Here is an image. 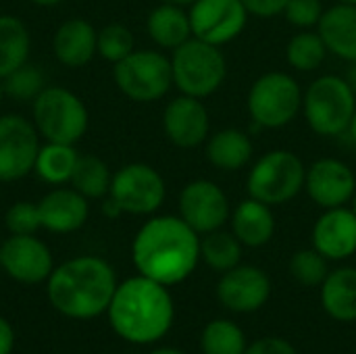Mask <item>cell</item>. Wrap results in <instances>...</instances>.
<instances>
[{
    "label": "cell",
    "mask_w": 356,
    "mask_h": 354,
    "mask_svg": "<svg viewBox=\"0 0 356 354\" xmlns=\"http://www.w3.org/2000/svg\"><path fill=\"white\" fill-rule=\"evenodd\" d=\"M131 259L140 275L163 286H175L196 269L200 240L181 217H154L136 234Z\"/></svg>",
    "instance_id": "6da1fadb"
},
{
    "label": "cell",
    "mask_w": 356,
    "mask_h": 354,
    "mask_svg": "<svg viewBox=\"0 0 356 354\" xmlns=\"http://www.w3.org/2000/svg\"><path fill=\"white\" fill-rule=\"evenodd\" d=\"M117 290L113 267L100 257H75L52 269L48 300L65 317L88 321L108 311Z\"/></svg>",
    "instance_id": "7a4b0ae2"
},
{
    "label": "cell",
    "mask_w": 356,
    "mask_h": 354,
    "mask_svg": "<svg viewBox=\"0 0 356 354\" xmlns=\"http://www.w3.org/2000/svg\"><path fill=\"white\" fill-rule=\"evenodd\" d=\"M106 313L117 336L134 344H150L169 332L173 300L167 286L138 275L117 286Z\"/></svg>",
    "instance_id": "3957f363"
},
{
    "label": "cell",
    "mask_w": 356,
    "mask_h": 354,
    "mask_svg": "<svg viewBox=\"0 0 356 354\" xmlns=\"http://www.w3.org/2000/svg\"><path fill=\"white\" fill-rule=\"evenodd\" d=\"M171 69L177 90L194 98H207L217 92L227 73L219 46L202 42L194 35L173 50Z\"/></svg>",
    "instance_id": "277c9868"
},
{
    "label": "cell",
    "mask_w": 356,
    "mask_h": 354,
    "mask_svg": "<svg viewBox=\"0 0 356 354\" xmlns=\"http://www.w3.org/2000/svg\"><path fill=\"white\" fill-rule=\"evenodd\" d=\"M305 117L319 136H340L348 131L356 111V94L348 79L323 75L315 79L302 96Z\"/></svg>",
    "instance_id": "5b68a950"
},
{
    "label": "cell",
    "mask_w": 356,
    "mask_h": 354,
    "mask_svg": "<svg viewBox=\"0 0 356 354\" xmlns=\"http://www.w3.org/2000/svg\"><path fill=\"white\" fill-rule=\"evenodd\" d=\"M33 104V125L48 142L75 144L88 129V108L73 92L46 86Z\"/></svg>",
    "instance_id": "8992f818"
},
{
    "label": "cell",
    "mask_w": 356,
    "mask_h": 354,
    "mask_svg": "<svg viewBox=\"0 0 356 354\" xmlns=\"http://www.w3.org/2000/svg\"><path fill=\"white\" fill-rule=\"evenodd\" d=\"M307 179L302 161L290 150H271L263 154L248 173V194L269 207L292 200Z\"/></svg>",
    "instance_id": "52a82bcc"
},
{
    "label": "cell",
    "mask_w": 356,
    "mask_h": 354,
    "mask_svg": "<svg viewBox=\"0 0 356 354\" xmlns=\"http://www.w3.org/2000/svg\"><path fill=\"white\" fill-rule=\"evenodd\" d=\"M117 88L136 102H154L173 86L171 58L156 50H134L115 65Z\"/></svg>",
    "instance_id": "ba28073f"
},
{
    "label": "cell",
    "mask_w": 356,
    "mask_h": 354,
    "mask_svg": "<svg viewBox=\"0 0 356 354\" xmlns=\"http://www.w3.org/2000/svg\"><path fill=\"white\" fill-rule=\"evenodd\" d=\"M302 104V92L294 77L282 71L261 75L248 92L250 119L267 129L288 125Z\"/></svg>",
    "instance_id": "9c48e42d"
},
{
    "label": "cell",
    "mask_w": 356,
    "mask_h": 354,
    "mask_svg": "<svg viewBox=\"0 0 356 354\" xmlns=\"http://www.w3.org/2000/svg\"><path fill=\"white\" fill-rule=\"evenodd\" d=\"M165 179L146 163H131L121 167L113 179L108 196L119 204L123 213L150 215L161 209L165 200Z\"/></svg>",
    "instance_id": "30bf717a"
},
{
    "label": "cell",
    "mask_w": 356,
    "mask_h": 354,
    "mask_svg": "<svg viewBox=\"0 0 356 354\" xmlns=\"http://www.w3.org/2000/svg\"><path fill=\"white\" fill-rule=\"evenodd\" d=\"M248 21L242 0H196L190 6L192 35L213 46L236 40Z\"/></svg>",
    "instance_id": "8fae6325"
},
{
    "label": "cell",
    "mask_w": 356,
    "mask_h": 354,
    "mask_svg": "<svg viewBox=\"0 0 356 354\" xmlns=\"http://www.w3.org/2000/svg\"><path fill=\"white\" fill-rule=\"evenodd\" d=\"M38 129L21 115L0 117V182L25 177L38 156Z\"/></svg>",
    "instance_id": "7c38bea8"
},
{
    "label": "cell",
    "mask_w": 356,
    "mask_h": 354,
    "mask_svg": "<svg viewBox=\"0 0 356 354\" xmlns=\"http://www.w3.org/2000/svg\"><path fill=\"white\" fill-rule=\"evenodd\" d=\"M179 217L196 234H211L221 230L229 217L227 196L215 182H190L179 194Z\"/></svg>",
    "instance_id": "4fadbf2b"
},
{
    "label": "cell",
    "mask_w": 356,
    "mask_h": 354,
    "mask_svg": "<svg viewBox=\"0 0 356 354\" xmlns=\"http://www.w3.org/2000/svg\"><path fill=\"white\" fill-rule=\"evenodd\" d=\"M0 267L4 273L27 286L48 282L52 273V255L35 236H13L0 246Z\"/></svg>",
    "instance_id": "5bb4252c"
},
{
    "label": "cell",
    "mask_w": 356,
    "mask_h": 354,
    "mask_svg": "<svg viewBox=\"0 0 356 354\" xmlns=\"http://www.w3.org/2000/svg\"><path fill=\"white\" fill-rule=\"evenodd\" d=\"M305 188L315 204L336 209L355 198L356 177L346 163L338 159H319L309 167Z\"/></svg>",
    "instance_id": "9a60e30c"
},
{
    "label": "cell",
    "mask_w": 356,
    "mask_h": 354,
    "mask_svg": "<svg viewBox=\"0 0 356 354\" xmlns=\"http://www.w3.org/2000/svg\"><path fill=\"white\" fill-rule=\"evenodd\" d=\"M271 294V282L263 269L238 265L217 284V296L223 307L236 313H252L261 309Z\"/></svg>",
    "instance_id": "2e32d148"
},
{
    "label": "cell",
    "mask_w": 356,
    "mask_h": 354,
    "mask_svg": "<svg viewBox=\"0 0 356 354\" xmlns=\"http://www.w3.org/2000/svg\"><path fill=\"white\" fill-rule=\"evenodd\" d=\"M167 138L179 148H196L209 136V111L194 96L173 98L163 113Z\"/></svg>",
    "instance_id": "e0dca14e"
},
{
    "label": "cell",
    "mask_w": 356,
    "mask_h": 354,
    "mask_svg": "<svg viewBox=\"0 0 356 354\" xmlns=\"http://www.w3.org/2000/svg\"><path fill=\"white\" fill-rule=\"evenodd\" d=\"M313 244L325 259H348L356 252V213L344 207L327 209L313 227Z\"/></svg>",
    "instance_id": "ac0fdd59"
},
{
    "label": "cell",
    "mask_w": 356,
    "mask_h": 354,
    "mask_svg": "<svg viewBox=\"0 0 356 354\" xmlns=\"http://www.w3.org/2000/svg\"><path fill=\"white\" fill-rule=\"evenodd\" d=\"M38 209L42 227L52 234H73L79 227H83L90 215L88 198L73 188H56L48 192L38 202Z\"/></svg>",
    "instance_id": "d6986e66"
},
{
    "label": "cell",
    "mask_w": 356,
    "mask_h": 354,
    "mask_svg": "<svg viewBox=\"0 0 356 354\" xmlns=\"http://www.w3.org/2000/svg\"><path fill=\"white\" fill-rule=\"evenodd\" d=\"M52 48L65 67H83L98 52V33L86 19H69L56 29Z\"/></svg>",
    "instance_id": "ffe728a7"
},
{
    "label": "cell",
    "mask_w": 356,
    "mask_h": 354,
    "mask_svg": "<svg viewBox=\"0 0 356 354\" xmlns=\"http://www.w3.org/2000/svg\"><path fill=\"white\" fill-rule=\"evenodd\" d=\"M319 35L327 48L336 56L344 61H356V4H336L323 10L319 23Z\"/></svg>",
    "instance_id": "44dd1931"
},
{
    "label": "cell",
    "mask_w": 356,
    "mask_h": 354,
    "mask_svg": "<svg viewBox=\"0 0 356 354\" xmlns=\"http://www.w3.org/2000/svg\"><path fill=\"white\" fill-rule=\"evenodd\" d=\"M232 230L234 236L246 246L254 248L267 244L275 232V217L271 213V207L257 198L240 202L232 215Z\"/></svg>",
    "instance_id": "7402d4cb"
},
{
    "label": "cell",
    "mask_w": 356,
    "mask_h": 354,
    "mask_svg": "<svg viewBox=\"0 0 356 354\" xmlns=\"http://www.w3.org/2000/svg\"><path fill=\"white\" fill-rule=\"evenodd\" d=\"M146 29L152 42H156L161 48H171V50H175L177 46H181L192 38L190 15L181 6L165 4V2L150 10Z\"/></svg>",
    "instance_id": "603a6c76"
},
{
    "label": "cell",
    "mask_w": 356,
    "mask_h": 354,
    "mask_svg": "<svg viewBox=\"0 0 356 354\" xmlns=\"http://www.w3.org/2000/svg\"><path fill=\"white\" fill-rule=\"evenodd\" d=\"M207 156L211 165L223 171H238L252 159V142L240 129H221L207 142Z\"/></svg>",
    "instance_id": "cb8c5ba5"
},
{
    "label": "cell",
    "mask_w": 356,
    "mask_h": 354,
    "mask_svg": "<svg viewBox=\"0 0 356 354\" xmlns=\"http://www.w3.org/2000/svg\"><path fill=\"white\" fill-rule=\"evenodd\" d=\"M323 309L338 321L356 319V269L342 267L330 273L321 292Z\"/></svg>",
    "instance_id": "d4e9b609"
},
{
    "label": "cell",
    "mask_w": 356,
    "mask_h": 354,
    "mask_svg": "<svg viewBox=\"0 0 356 354\" xmlns=\"http://www.w3.org/2000/svg\"><path fill=\"white\" fill-rule=\"evenodd\" d=\"M29 31L19 17L0 15V79L27 63Z\"/></svg>",
    "instance_id": "484cf974"
},
{
    "label": "cell",
    "mask_w": 356,
    "mask_h": 354,
    "mask_svg": "<svg viewBox=\"0 0 356 354\" xmlns=\"http://www.w3.org/2000/svg\"><path fill=\"white\" fill-rule=\"evenodd\" d=\"M77 156L79 154L75 152L73 144L48 142L46 146H40L33 169L46 184L60 186L71 179Z\"/></svg>",
    "instance_id": "4316f807"
},
{
    "label": "cell",
    "mask_w": 356,
    "mask_h": 354,
    "mask_svg": "<svg viewBox=\"0 0 356 354\" xmlns=\"http://www.w3.org/2000/svg\"><path fill=\"white\" fill-rule=\"evenodd\" d=\"M111 171L106 163L98 156L83 154L77 156L75 169L71 173V186L86 198H102L111 190Z\"/></svg>",
    "instance_id": "83f0119b"
},
{
    "label": "cell",
    "mask_w": 356,
    "mask_h": 354,
    "mask_svg": "<svg viewBox=\"0 0 356 354\" xmlns=\"http://www.w3.org/2000/svg\"><path fill=\"white\" fill-rule=\"evenodd\" d=\"M200 257L207 261V265L215 271H229L240 265L242 259V242L227 232L215 230L207 234V238L200 242Z\"/></svg>",
    "instance_id": "f1b7e54d"
},
{
    "label": "cell",
    "mask_w": 356,
    "mask_h": 354,
    "mask_svg": "<svg viewBox=\"0 0 356 354\" xmlns=\"http://www.w3.org/2000/svg\"><path fill=\"white\" fill-rule=\"evenodd\" d=\"M327 48L319 33L300 31L296 33L286 48V58L296 71H315L325 61Z\"/></svg>",
    "instance_id": "f546056e"
},
{
    "label": "cell",
    "mask_w": 356,
    "mask_h": 354,
    "mask_svg": "<svg viewBox=\"0 0 356 354\" xmlns=\"http://www.w3.org/2000/svg\"><path fill=\"white\" fill-rule=\"evenodd\" d=\"M200 346L204 354H244L246 351L242 330L225 319H217L204 328Z\"/></svg>",
    "instance_id": "4dcf8cb0"
},
{
    "label": "cell",
    "mask_w": 356,
    "mask_h": 354,
    "mask_svg": "<svg viewBox=\"0 0 356 354\" xmlns=\"http://www.w3.org/2000/svg\"><path fill=\"white\" fill-rule=\"evenodd\" d=\"M2 88H4V96L8 98L21 100V102H27V100L33 102L40 96V92L46 88L44 73L40 71V67L25 63L13 73H8L6 77H2Z\"/></svg>",
    "instance_id": "1f68e13d"
},
{
    "label": "cell",
    "mask_w": 356,
    "mask_h": 354,
    "mask_svg": "<svg viewBox=\"0 0 356 354\" xmlns=\"http://www.w3.org/2000/svg\"><path fill=\"white\" fill-rule=\"evenodd\" d=\"M131 52H134V35L125 25L111 23L98 31V54L102 58L117 65Z\"/></svg>",
    "instance_id": "d6a6232c"
},
{
    "label": "cell",
    "mask_w": 356,
    "mask_h": 354,
    "mask_svg": "<svg viewBox=\"0 0 356 354\" xmlns=\"http://www.w3.org/2000/svg\"><path fill=\"white\" fill-rule=\"evenodd\" d=\"M292 277L302 286H319L327 277V263L319 250H298L290 261Z\"/></svg>",
    "instance_id": "836d02e7"
},
{
    "label": "cell",
    "mask_w": 356,
    "mask_h": 354,
    "mask_svg": "<svg viewBox=\"0 0 356 354\" xmlns=\"http://www.w3.org/2000/svg\"><path fill=\"white\" fill-rule=\"evenodd\" d=\"M4 223L13 236H33L42 227L40 209H38V204H31L27 200L15 202L6 211Z\"/></svg>",
    "instance_id": "e575fe53"
},
{
    "label": "cell",
    "mask_w": 356,
    "mask_h": 354,
    "mask_svg": "<svg viewBox=\"0 0 356 354\" xmlns=\"http://www.w3.org/2000/svg\"><path fill=\"white\" fill-rule=\"evenodd\" d=\"M284 13L292 25L313 27L319 23L323 15V6H321V0H288Z\"/></svg>",
    "instance_id": "d590c367"
},
{
    "label": "cell",
    "mask_w": 356,
    "mask_h": 354,
    "mask_svg": "<svg viewBox=\"0 0 356 354\" xmlns=\"http://www.w3.org/2000/svg\"><path fill=\"white\" fill-rule=\"evenodd\" d=\"M244 354H296L294 346L282 338H261L250 344Z\"/></svg>",
    "instance_id": "8d00e7d4"
},
{
    "label": "cell",
    "mask_w": 356,
    "mask_h": 354,
    "mask_svg": "<svg viewBox=\"0 0 356 354\" xmlns=\"http://www.w3.org/2000/svg\"><path fill=\"white\" fill-rule=\"evenodd\" d=\"M246 10L257 17H273L284 13L288 0H242Z\"/></svg>",
    "instance_id": "74e56055"
},
{
    "label": "cell",
    "mask_w": 356,
    "mask_h": 354,
    "mask_svg": "<svg viewBox=\"0 0 356 354\" xmlns=\"http://www.w3.org/2000/svg\"><path fill=\"white\" fill-rule=\"evenodd\" d=\"M13 348H15V330L4 317H0V354H13Z\"/></svg>",
    "instance_id": "f35d334b"
},
{
    "label": "cell",
    "mask_w": 356,
    "mask_h": 354,
    "mask_svg": "<svg viewBox=\"0 0 356 354\" xmlns=\"http://www.w3.org/2000/svg\"><path fill=\"white\" fill-rule=\"evenodd\" d=\"M102 211H104V215H106L108 219H117L119 215H123V211L119 209V204H117L111 196H108V200L102 204Z\"/></svg>",
    "instance_id": "ab89813d"
},
{
    "label": "cell",
    "mask_w": 356,
    "mask_h": 354,
    "mask_svg": "<svg viewBox=\"0 0 356 354\" xmlns=\"http://www.w3.org/2000/svg\"><path fill=\"white\" fill-rule=\"evenodd\" d=\"M161 2H165V4H175V6H192L196 0H161Z\"/></svg>",
    "instance_id": "60d3db41"
},
{
    "label": "cell",
    "mask_w": 356,
    "mask_h": 354,
    "mask_svg": "<svg viewBox=\"0 0 356 354\" xmlns=\"http://www.w3.org/2000/svg\"><path fill=\"white\" fill-rule=\"evenodd\" d=\"M348 83L353 86V90H355V94H356V61L353 63L350 71H348Z\"/></svg>",
    "instance_id": "b9f144b4"
},
{
    "label": "cell",
    "mask_w": 356,
    "mask_h": 354,
    "mask_svg": "<svg viewBox=\"0 0 356 354\" xmlns=\"http://www.w3.org/2000/svg\"><path fill=\"white\" fill-rule=\"evenodd\" d=\"M29 2H33V4H38V6H54V4H58L60 0H29Z\"/></svg>",
    "instance_id": "7bdbcfd3"
},
{
    "label": "cell",
    "mask_w": 356,
    "mask_h": 354,
    "mask_svg": "<svg viewBox=\"0 0 356 354\" xmlns=\"http://www.w3.org/2000/svg\"><path fill=\"white\" fill-rule=\"evenodd\" d=\"M348 131H350V138L356 142V111L355 115H353V121H350V125H348Z\"/></svg>",
    "instance_id": "ee69618b"
},
{
    "label": "cell",
    "mask_w": 356,
    "mask_h": 354,
    "mask_svg": "<svg viewBox=\"0 0 356 354\" xmlns=\"http://www.w3.org/2000/svg\"><path fill=\"white\" fill-rule=\"evenodd\" d=\"M150 354H184V353H179V351H175V348H156V351H152Z\"/></svg>",
    "instance_id": "f6af8a7d"
},
{
    "label": "cell",
    "mask_w": 356,
    "mask_h": 354,
    "mask_svg": "<svg viewBox=\"0 0 356 354\" xmlns=\"http://www.w3.org/2000/svg\"><path fill=\"white\" fill-rule=\"evenodd\" d=\"M2 96H4V88H2V79H0V102H2Z\"/></svg>",
    "instance_id": "bcb514c9"
},
{
    "label": "cell",
    "mask_w": 356,
    "mask_h": 354,
    "mask_svg": "<svg viewBox=\"0 0 356 354\" xmlns=\"http://www.w3.org/2000/svg\"><path fill=\"white\" fill-rule=\"evenodd\" d=\"M340 2H344V4H356V0H340Z\"/></svg>",
    "instance_id": "7dc6e473"
},
{
    "label": "cell",
    "mask_w": 356,
    "mask_h": 354,
    "mask_svg": "<svg viewBox=\"0 0 356 354\" xmlns=\"http://www.w3.org/2000/svg\"><path fill=\"white\" fill-rule=\"evenodd\" d=\"M353 211H355V213H356V194H355V209H353Z\"/></svg>",
    "instance_id": "c3c4849f"
}]
</instances>
